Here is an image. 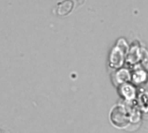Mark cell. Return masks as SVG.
<instances>
[{
  "instance_id": "1",
  "label": "cell",
  "mask_w": 148,
  "mask_h": 133,
  "mask_svg": "<svg viewBox=\"0 0 148 133\" xmlns=\"http://www.w3.org/2000/svg\"><path fill=\"white\" fill-rule=\"evenodd\" d=\"M72 2L71 0H64L58 6V13L59 15H67L72 9Z\"/></svg>"
}]
</instances>
